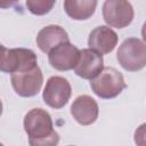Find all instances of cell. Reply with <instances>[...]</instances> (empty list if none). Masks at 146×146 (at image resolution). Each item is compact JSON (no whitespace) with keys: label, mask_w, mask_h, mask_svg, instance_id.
<instances>
[{"label":"cell","mask_w":146,"mask_h":146,"mask_svg":"<svg viewBox=\"0 0 146 146\" xmlns=\"http://www.w3.org/2000/svg\"><path fill=\"white\" fill-rule=\"evenodd\" d=\"M141 35H143V39L146 41V22L144 23V25L141 27Z\"/></svg>","instance_id":"e0dca14e"},{"label":"cell","mask_w":146,"mask_h":146,"mask_svg":"<svg viewBox=\"0 0 146 146\" xmlns=\"http://www.w3.org/2000/svg\"><path fill=\"white\" fill-rule=\"evenodd\" d=\"M92 91L100 98L111 99L121 94L127 87L123 75L114 67H104L103 71L91 80Z\"/></svg>","instance_id":"3957f363"},{"label":"cell","mask_w":146,"mask_h":146,"mask_svg":"<svg viewBox=\"0 0 146 146\" xmlns=\"http://www.w3.org/2000/svg\"><path fill=\"white\" fill-rule=\"evenodd\" d=\"M103 68L104 59L102 54L91 48L80 50V57L74 67L76 75L86 80H92L103 71Z\"/></svg>","instance_id":"ba28073f"},{"label":"cell","mask_w":146,"mask_h":146,"mask_svg":"<svg viewBox=\"0 0 146 146\" xmlns=\"http://www.w3.org/2000/svg\"><path fill=\"white\" fill-rule=\"evenodd\" d=\"M55 2L56 0H26V7L33 15L41 16L48 14Z\"/></svg>","instance_id":"5bb4252c"},{"label":"cell","mask_w":146,"mask_h":146,"mask_svg":"<svg viewBox=\"0 0 146 146\" xmlns=\"http://www.w3.org/2000/svg\"><path fill=\"white\" fill-rule=\"evenodd\" d=\"M24 129L32 146H47L58 144L59 136L52 129L50 114L42 108L31 110L24 117Z\"/></svg>","instance_id":"6da1fadb"},{"label":"cell","mask_w":146,"mask_h":146,"mask_svg":"<svg viewBox=\"0 0 146 146\" xmlns=\"http://www.w3.org/2000/svg\"><path fill=\"white\" fill-rule=\"evenodd\" d=\"M71 114L78 123L82 125H89L98 117V105L90 96L82 95L76 97L73 102L71 106Z\"/></svg>","instance_id":"30bf717a"},{"label":"cell","mask_w":146,"mask_h":146,"mask_svg":"<svg viewBox=\"0 0 146 146\" xmlns=\"http://www.w3.org/2000/svg\"><path fill=\"white\" fill-rule=\"evenodd\" d=\"M116 59L129 72L144 68L146 66V43L137 38L125 39L119 47Z\"/></svg>","instance_id":"7a4b0ae2"},{"label":"cell","mask_w":146,"mask_h":146,"mask_svg":"<svg viewBox=\"0 0 146 146\" xmlns=\"http://www.w3.org/2000/svg\"><path fill=\"white\" fill-rule=\"evenodd\" d=\"M97 7V0H64V9L67 16L75 21L90 18Z\"/></svg>","instance_id":"4fadbf2b"},{"label":"cell","mask_w":146,"mask_h":146,"mask_svg":"<svg viewBox=\"0 0 146 146\" xmlns=\"http://www.w3.org/2000/svg\"><path fill=\"white\" fill-rule=\"evenodd\" d=\"M18 0H0V7L2 9H6V8H9V7H13Z\"/></svg>","instance_id":"2e32d148"},{"label":"cell","mask_w":146,"mask_h":146,"mask_svg":"<svg viewBox=\"0 0 146 146\" xmlns=\"http://www.w3.org/2000/svg\"><path fill=\"white\" fill-rule=\"evenodd\" d=\"M71 84L63 76H51L43 90V102L52 108L64 107L71 97Z\"/></svg>","instance_id":"52a82bcc"},{"label":"cell","mask_w":146,"mask_h":146,"mask_svg":"<svg viewBox=\"0 0 146 146\" xmlns=\"http://www.w3.org/2000/svg\"><path fill=\"white\" fill-rule=\"evenodd\" d=\"M135 143L138 146H146V123L140 124L135 131Z\"/></svg>","instance_id":"9a60e30c"},{"label":"cell","mask_w":146,"mask_h":146,"mask_svg":"<svg viewBox=\"0 0 146 146\" xmlns=\"http://www.w3.org/2000/svg\"><path fill=\"white\" fill-rule=\"evenodd\" d=\"M68 41L70 39L66 31L59 25H48L40 30L36 36V44L39 49L46 54H49L58 44Z\"/></svg>","instance_id":"7c38bea8"},{"label":"cell","mask_w":146,"mask_h":146,"mask_svg":"<svg viewBox=\"0 0 146 146\" xmlns=\"http://www.w3.org/2000/svg\"><path fill=\"white\" fill-rule=\"evenodd\" d=\"M1 63L0 67L2 72L6 73H17L33 70L36 67V55L26 48H15L7 49L6 47H1Z\"/></svg>","instance_id":"277c9868"},{"label":"cell","mask_w":146,"mask_h":146,"mask_svg":"<svg viewBox=\"0 0 146 146\" xmlns=\"http://www.w3.org/2000/svg\"><path fill=\"white\" fill-rule=\"evenodd\" d=\"M117 43V34L107 26H98L94 29L88 38L89 48L105 55L110 54Z\"/></svg>","instance_id":"8fae6325"},{"label":"cell","mask_w":146,"mask_h":146,"mask_svg":"<svg viewBox=\"0 0 146 146\" xmlns=\"http://www.w3.org/2000/svg\"><path fill=\"white\" fill-rule=\"evenodd\" d=\"M103 18L112 27L123 29L133 19V8L128 0H105Z\"/></svg>","instance_id":"5b68a950"},{"label":"cell","mask_w":146,"mask_h":146,"mask_svg":"<svg viewBox=\"0 0 146 146\" xmlns=\"http://www.w3.org/2000/svg\"><path fill=\"white\" fill-rule=\"evenodd\" d=\"M80 50L68 42H63L49 52L50 65L58 71H68L76 66Z\"/></svg>","instance_id":"9c48e42d"},{"label":"cell","mask_w":146,"mask_h":146,"mask_svg":"<svg viewBox=\"0 0 146 146\" xmlns=\"http://www.w3.org/2000/svg\"><path fill=\"white\" fill-rule=\"evenodd\" d=\"M42 82L43 76L39 66L30 71L17 72L11 74V86L15 92L22 97L35 96L40 91Z\"/></svg>","instance_id":"8992f818"}]
</instances>
